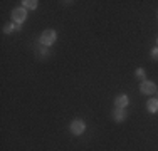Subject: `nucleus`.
Returning <instances> with one entry per match:
<instances>
[{
  "mask_svg": "<svg viewBox=\"0 0 158 151\" xmlns=\"http://www.w3.org/2000/svg\"><path fill=\"white\" fill-rule=\"evenodd\" d=\"M56 39H57V34H56V30H54V29H47V30H44V32L40 34L39 44L46 45V47H51V45L56 42Z\"/></svg>",
  "mask_w": 158,
  "mask_h": 151,
  "instance_id": "f257e3e1",
  "label": "nucleus"
},
{
  "mask_svg": "<svg viewBox=\"0 0 158 151\" xmlns=\"http://www.w3.org/2000/svg\"><path fill=\"white\" fill-rule=\"evenodd\" d=\"M140 92L146 94V96H152V94L156 92V84L153 81H146V79H143L141 84H140Z\"/></svg>",
  "mask_w": 158,
  "mask_h": 151,
  "instance_id": "f03ea898",
  "label": "nucleus"
},
{
  "mask_svg": "<svg viewBox=\"0 0 158 151\" xmlns=\"http://www.w3.org/2000/svg\"><path fill=\"white\" fill-rule=\"evenodd\" d=\"M12 18L15 24H24L25 18H27V9L24 7H17V9L12 10Z\"/></svg>",
  "mask_w": 158,
  "mask_h": 151,
  "instance_id": "7ed1b4c3",
  "label": "nucleus"
},
{
  "mask_svg": "<svg viewBox=\"0 0 158 151\" xmlns=\"http://www.w3.org/2000/svg\"><path fill=\"white\" fill-rule=\"evenodd\" d=\"M84 129H86V124H84L82 119H74L73 123H71V133L73 134L79 136V134L84 133Z\"/></svg>",
  "mask_w": 158,
  "mask_h": 151,
  "instance_id": "20e7f679",
  "label": "nucleus"
},
{
  "mask_svg": "<svg viewBox=\"0 0 158 151\" xmlns=\"http://www.w3.org/2000/svg\"><path fill=\"white\" fill-rule=\"evenodd\" d=\"M128 104H130V99H128L126 94H118V96L114 97V106H116V108L125 109Z\"/></svg>",
  "mask_w": 158,
  "mask_h": 151,
  "instance_id": "39448f33",
  "label": "nucleus"
},
{
  "mask_svg": "<svg viewBox=\"0 0 158 151\" xmlns=\"http://www.w3.org/2000/svg\"><path fill=\"white\" fill-rule=\"evenodd\" d=\"M113 119H114L116 123H123V121L126 119V111H125V109L116 108L114 111H113Z\"/></svg>",
  "mask_w": 158,
  "mask_h": 151,
  "instance_id": "423d86ee",
  "label": "nucleus"
},
{
  "mask_svg": "<svg viewBox=\"0 0 158 151\" xmlns=\"http://www.w3.org/2000/svg\"><path fill=\"white\" fill-rule=\"evenodd\" d=\"M146 109H148L152 114H155V112H158V99H148V103H146Z\"/></svg>",
  "mask_w": 158,
  "mask_h": 151,
  "instance_id": "0eeeda50",
  "label": "nucleus"
},
{
  "mask_svg": "<svg viewBox=\"0 0 158 151\" xmlns=\"http://www.w3.org/2000/svg\"><path fill=\"white\" fill-rule=\"evenodd\" d=\"M24 9H31V10H34V9H37V5H39V2H37V0H24Z\"/></svg>",
  "mask_w": 158,
  "mask_h": 151,
  "instance_id": "6e6552de",
  "label": "nucleus"
},
{
  "mask_svg": "<svg viewBox=\"0 0 158 151\" xmlns=\"http://www.w3.org/2000/svg\"><path fill=\"white\" fill-rule=\"evenodd\" d=\"M40 45H42V44H40ZM35 54H37V55H42V57H46V55L49 54V51H47L46 45H42V47H37V49H35Z\"/></svg>",
  "mask_w": 158,
  "mask_h": 151,
  "instance_id": "1a4fd4ad",
  "label": "nucleus"
},
{
  "mask_svg": "<svg viewBox=\"0 0 158 151\" xmlns=\"http://www.w3.org/2000/svg\"><path fill=\"white\" fill-rule=\"evenodd\" d=\"M15 29H17V24H12V22H10V24H5L3 32H5V34H10V32H14Z\"/></svg>",
  "mask_w": 158,
  "mask_h": 151,
  "instance_id": "9d476101",
  "label": "nucleus"
},
{
  "mask_svg": "<svg viewBox=\"0 0 158 151\" xmlns=\"http://www.w3.org/2000/svg\"><path fill=\"white\" fill-rule=\"evenodd\" d=\"M136 76L145 79V69H143V67H138V69H136Z\"/></svg>",
  "mask_w": 158,
  "mask_h": 151,
  "instance_id": "9b49d317",
  "label": "nucleus"
},
{
  "mask_svg": "<svg viewBox=\"0 0 158 151\" xmlns=\"http://www.w3.org/2000/svg\"><path fill=\"white\" fill-rule=\"evenodd\" d=\"M152 57L155 59V60H158V47H155V49L152 51Z\"/></svg>",
  "mask_w": 158,
  "mask_h": 151,
  "instance_id": "f8f14e48",
  "label": "nucleus"
},
{
  "mask_svg": "<svg viewBox=\"0 0 158 151\" xmlns=\"http://www.w3.org/2000/svg\"><path fill=\"white\" fill-rule=\"evenodd\" d=\"M156 44H158V39H156ZM156 47H158V45H156Z\"/></svg>",
  "mask_w": 158,
  "mask_h": 151,
  "instance_id": "ddd939ff",
  "label": "nucleus"
}]
</instances>
